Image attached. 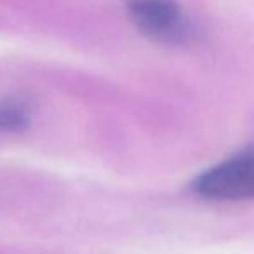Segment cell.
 <instances>
[{
	"label": "cell",
	"mask_w": 254,
	"mask_h": 254,
	"mask_svg": "<svg viewBox=\"0 0 254 254\" xmlns=\"http://www.w3.org/2000/svg\"><path fill=\"white\" fill-rule=\"evenodd\" d=\"M140 33L166 45H185L195 38V24L177 0H123Z\"/></svg>",
	"instance_id": "1"
},
{
	"label": "cell",
	"mask_w": 254,
	"mask_h": 254,
	"mask_svg": "<svg viewBox=\"0 0 254 254\" xmlns=\"http://www.w3.org/2000/svg\"><path fill=\"white\" fill-rule=\"evenodd\" d=\"M195 194L218 201H241L254 197V149L235 154L209 168L192 184Z\"/></svg>",
	"instance_id": "2"
},
{
	"label": "cell",
	"mask_w": 254,
	"mask_h": 254,
	"mask_svg": "<svg viewBox=\"0 0 254 254\" xmlns=\"http://www.w3.org/2000/svg\"><path fill=\"white\" fill-rule=\"evenodd\" d=\"M30 107L19 99H5L0 102V131H23L30 127Z\"/></svg>",
	"instance_id": "3"
}]
</instances>
